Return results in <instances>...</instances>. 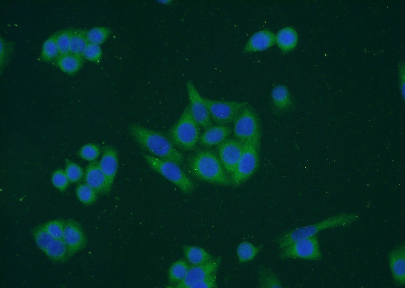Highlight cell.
<instances>
[{"label":"cell","mask_w":405,"mask_h":288,"mask_svg":"<svg viewBox=\"0 0 405 288\" xmlns=\"http://www.w3.org/2000/svg\"><path fill=\"white\" fill-rule=\"evenodd\" d=\"M128 131L139 146L151 156L179 165L183 162V154L161 133L134 124L129 126Z\"/></svg>","instance_id":"cell-1"},{"label":"cell","mask_w":405,"mask_h":288,"mask_svg":"<svg viewBox=\"0 0 405 288\" xmlns=\"http://www.w3.org/2000/svg\"><path fill=\"white\" fill-rule=\"evenodd\" d=\"M190 172L196 178L223 186L231 185L230 176L225 171L218 156L208 150L199 151L188 162Z\"/></svg>","instance_id":"cell-2"},{"label":"cell","mask_w":405,"mask_h":288,"mask_svg":"<svg viewBox=\"0 0 405 288\" xmlns=\"http://www.w3.org/2000/svg\"><path fill=\"white\" fill-rule=\"evenodd\" d=\"M359 218V215L356 214L341 213L317 223L299 227L284 233L277 238L276 242L279 248L282 249L296 241L316 235L322 230L348 226L357 221Z\"/></svg>","instance_id":"cell-3"},{"label":"cell","mask_w":405,"mask_h":288,"mask_svg":"<svg viewBox=\"0 0 405 288\" xmlns=\"http://www.w3.org/2000/svg\"><path fill=\"white\" fill-rule=\"evenodd\" d=\"M199 127L187 105L178 120L170 129L168 138L174 146L184 151L192 150L199 141Z\"/></svg>","instance_id":"cell-4"},{"label":"cell","mask_w":405,"mask_h":288,"mask_svg":"<svg viewBox=\"0 0 405 288\" xmlns=\"http://www.w3.org/2000/svg\"><path fill=\"white\" fill-rule=\"evenodd\" d=\"M235 139L243 144L250 143L260 149L261 130L258 115L249 104L239 113L233 122Z\"/></svg>","instance_id":"cell-5"},{"label":"cell","mask_w":405,"mask_h":288,"mask_svg":"<svg viewBox=\"0 0 405 288\" xmlns=\"http://www.w3.org/2000/svg\"><path fill=\"white\" fill-rule=\"evenodd\" d=\"M143 157L153 170L172 182L184 193L190 194L194 190L195 184L179 164L146 154H143Z\"/></svg>","instance_id":"cell-6"},{"label":"cell","mask_w":405,"mask_h":288,"mask_svg":"<svg viewBox=\"0 0 405 288\" xmlns=\"http://www.w3.org/2000/svg\"><path fill=\"white\" fill-rule=\"evenodd\" d=\"M259 150L253 145L244 144L242 154L230 176L231 184L233 186H239L256 172L259 162Z\"/></svg>","instance_id":"cell-7"},{"label":"cell","mask_w":405,"mask_h":288,"mask_svg":"<svg viewBox=\"0 0 405 288\" xmlns=\"http://www.w3.org/2000/svg\"><path fill=\"white\" fill-rule=\"evenodd\" d=\"M211 119L217 125L233 123L239 113L249 103L245 102L224 101L204 98Z\"/></svg>","instance_id":"cell-8"},{"label":"cell","mask_w":405,"mask_h":288,"mask_svg":"<svg viewBox=\"0 0 405 288\" xmlns=\"http://www.w3.org/2000/svg\"><path fill=\"white\" fill-rule=\"evenodd\" d=\"M279 257L282 259H301L317 261L322 254L318 238L316 235L301 239L281 249Z\"/></svg>","instance_id":"cell-9"},{"label":"cell","mask_w":405,"mask_h":288,"mask_svg":"<svg viewBox=\"0 0 405 288\" xmlns=\"http://www.w3.org/2000/svg\"><path fill=\"white\" fill-rule=\"evenodd\" d=\"M32 234L38 247L52 260L63 262L68 257L67 249L63 239L50 235L44 225L36 227Z\"/></svg>","instance_id":"cell-10"},{"label":"cell","mask_w":405,"mask_h":288,"mask_svg":"<svg viewBox=\"0 0 405 288\" xmlns=\"http://www.w3.org/2000/svg\"><path fill=\"white\" fill-rule=\"evenodd\" d=\"M189 106L191 114L200 127L205 129L212 125L208 109L192 81L189 80L186 84Z\"/></svg>","instance_id":"cell-11"},{"label":"cell","mask_w":405,"mask_h":288,"mask_svg":"<svg viewBox=\"0 0 405 288\" xmlns=\"http://www.w3.org/2000/svg\"><path fill=\"white\" fill-rule=\"evenodd\" d=\"M243 149L244 144L235 138L226 139L218 145V157L228 175L233 172Z\"/></svg>","instance_id":"cell-12"},{"label":"cell","mask_w":405,"mask_h":288,"mask_svg":"<svg viewBox=\"0 0 405 288\" xmlns=\"http://www.w3.org/2000/svg\"><path fill=\"white\" fill-rule=\"evenodd\" d=\"M221 262V258L217 257L205 263L190 266L184 279L173 287L191 288L193 284L216 272Z\"/></svg>","instance_id":"cell-13"},{"label":"cell","mask_w":405,"mask_h":288,"mask_svg":"<svg viewBox=\"0 0 405 288\" xmlns=\"http://www.w3.org/2000/svg\"><path fill=\"white\" fill-rule=\"evenodd\" d=\"M62 239L66 246L68 257L83 249L87 244V238L82 227L72 219L65 221Z\"/></svg>","instance_id":"cell-14"},{"label":"cell","mask_w":405,"mask_h":288,"mask_svg":"<svg viewBox=\"0 0 405 288\" xmlns=\"http://www.w3.org/2000/svg\"><path fill=\"white\" fill-rule=\"evenodd\" d=\"M391 272L394 282L397 285L405 284V246L400 244L388 255Z\"/></svg>","instance_id":"cell-15"},{"label":"cell","mask_w":405,"mask_h":288,"mask_svg":"<svg viewBox=\"0 0 405 288\" xmlns=\"http://www.w3.org/2000/svg\"><path fill=\"white\" fill-rule=\"evenodd\" d=\"M275 44V34L270 30L262 29L253 34L242 49L245 54L266 51Z\"/></svg>","instance_id":"cell-16"},{"label":"cell","mask_w":405,"mask_h":288,"mask_svg":"<svg viewBox=\"0 0 405 288\" xmlns=\"http://www.w3.org/2000/svg\"><path fill=\"white\" fill-rule=\"evenodd\" d=\"M99 165L106 178L107 189L109 192L118 167L117 153L113 147L107 146L104 148Z\"/></svg>","instance_id":"cell-17"},{"label":"cell","mask_w":405,"mask_h":288,"mask_svg":"<svg viewBox=\"0 0 405 288\" xmlns=\"http://www.w3.org/2000/svg\"><path fill=\"white\" fill-rule=\"evenodd\" d=\"M86 183L92 187L97 194H107L106 178L100 167L99 162H91L87 166L85 174Z\"/></svg>","instance_id":"cell-18"},{"label":"cell","mask_w":405,"mask_h":288,"mask_svg":"<svg viewBox=\"0 0 405 288\" xmlns=\"http://www.w3.org/2000/svg\"><path fill=\"white\" fill-rule=\"evenodd\" d=\"M232 129L227 125H216L205 129L200 135L199 142L205 147L218 146L231 134Z\"/></svg>","instance_id":"cell-19"},{"label":"cell","mask_w":405,"mask_h":288,"mask_svg":"<svg viewBox=\"0 0 405 288\" xmlns=\"http://www.w3.org/2000/svg\"><path fill=\"white\" fill-rule=\"evenodd\" d=\"M298 34L292 27L286 26L275 34V44L284 53L293 51L298 42Z\"/></svg>","instance_id":"cell-20"},{"label":"cell","mask_w":405,"mask_h":288,"mask_svg":"<svg viewBox=\"0 0 405 288\" xmlns=\"http://www.w3.org/2000/svg\"><path fill=\"white\" fill-rule=\"evenodd\" d=\"M272 106L277 112H285L293 106V100L287 86L279 84L275 86L271 92Z\"/></svg>","instance_id":"cell-21"},{"label":"cell","mask_w":405,"mask_h":288,"mask_svg":"<svg viewBox=\"0 0 405 288\" xmlns=\"http://www.w3.org/2000/svg\"><path fill=\"white\" fill-rule=\"evenodd\" d=\"M84 60L81 56L69 53L60 55L54 62L56 66L62 72L73 75L82 67Z\"/></svg>","instance_id":"cell-22"},{"label":"cell","mask_w":405,"mask_h":288,"mask_svg":"<svg viewBox=\"0 0 405 288\" xmlns=\"http://www.w3.org/2000/svg\"><path fill=\"white\" fill-rule=\"evenodd\" d=\"M183 251L186 260L191 265L205 263L214 257L204 249L194 246H184Z\"/></svg>","instance_id":"cell-23"},{"label":"cell","mask_w":405,"mask_h":288,"mask_svg":"<svg viewBox=\"0 0 405 288\" xmlns=\"http://www.w3.org/2000/svg\"><path fill=\"white\" fill-rule=\"evenodd\" d=\"M190 265L186 260L181 259L171 265L168 272L170 287H173L184 279L191 266Z\"/></svg>","instance_id":"cell-24"},{"label":"cell","mask_w":405,"mask_h":288,"mask_svg":"<svg viewBox=\"0 0 405 288\" xmlns=\"http://www.w3.org/2000/svg\"><path fill=\"white\" fill-rule=\"evenodd\" d=\"M87 30L73 29L69 53L82 56L88 42L87 39Z\"/></svg>","instance_id":"cell-25"},{"label":"cell","mask_w":405,"mask_h":288,"mask_svg":"<svg viewBox=\"0 0 405 288\" xmlns=\"http://www.w3.org/2000/svg\"><path fill=\"white\" fill-rule=\"evenodd\" d=\"M262 245L256 246L253 244L244 241L237 247L236 252L240 263H245L253 260L262 248Z\"/></svg>","instance_id":"cell-26"},{"label":"cell","mask_w":405,"mask_h":288,"mask_svg":"<svg viewBox=\"0 0 405 288\" xmlns=\"http://www.w3.org/2000/svg\"><path fill=\"white\" fill-rule=\"evenodd\" d=\"M60 55L55 33L49 36L43 43L40 58L44 62H51L55 61Z\"/></svg>","instance_id":"cell-27"},{"label":"cell","mask_w":405,"mask_h":288,"mask_svg":"<svg viewBox=\"0 0 405 288\" xmlns=\"http://www.w3.org/2000/svg\"><path fill=\"white\" fill-rule=\"evenodd\" d=\"M259 285L262 288L282 287V284L277 275L269 268L261 267L259 270Z\"/></svg>","instance_id":"cell-28"},{"label":"cell","mask_w":405,"mask_h":288,"mask_svg":"<svg viewBox=\"0 0 405 288\" xmlns=\"http://www.w3.org/2000/svg\"><path fill=\"white\" fill-rule=\"evenodd\" d=\"M110 28L104 26L93 27L87 31L88 43L101 45L104 43L111 34Z\"/></svg>","instance_id":"cell-29"},{"label":"cell","mask_w":405,"mask_h":288,"mask_svg":"<svg viewBox=\"0 0 405 288\" xmlns=\"http://www.w3.org/2000/svg\"><path fill=\"white\" fill-rule=\"evenodd\" d=\"M76 193L79 200L84 204L90 205L96 200L97 193L86 183L79 184Z\"/></svg>","instance_id":"cell-30"},{"label":"cell","mask_w":405,"mask_h":288,"mask_svg":"<svg viewBox=\"0 0 405 288\" xmlns=\"http://www.w3.org/2000/svg\"><path fill=\"white\" fill-rule=\"evenodd\" d=\"M72 28H68L57 31L56 39L60 55L69 53Z\"/></svg>","instance_id":"cell-31"},{"label":"cell","mask_w":405,"mask_h":288,"mask_svg":"<svg viewBox=\"0 0 405 288\" xmlns=\"http://www.w3.org/2000/svg\"><path fill=\"white\" fill-rule=\"evenodd\" d=\"M0 66L1 72L6 67L14 51V45L1 37L0 39Z\"/></svg>","instance_id":"cell-32"},{"label":"cell","mask_w":405,"mask_h":288,"mask_svg":"<svg viewBox=\"0 0 405 288\" xmlns=\"http://www.w3.org/2000/svg\"><path fill=\"white\" fill-rule=\"evenodd\" d=\"M82 57L91 62L99 64L102 58V50L100 45L88 43Z\"/></svg>","instance_id":"cell-33"},{"label":"cell","mask_w":405,"mask_h":288,"mask_svg":"<svg viewBox=\"0 0 405 288\" xmlns=\"http://www.w3.org/2000/svg\"><path fill=\"white\" fill-rule=\"evenodd\" d=\"M65 164V171L69 182L75 183L79 181L84 175L82 167L69 160L66 161Z\"/></svg>","instance_id":"cell-34"},{"label":"cell","mask_w":405,"mask_h":288,"mask_svg":"<svg viewBox=\"0 0 405 288\" xmlns=\"http://www.w3.org/2000/svg\"><path fill=\"white\" fill-rule=\"evenodd\" d=\"M64 222L65 221L63 220H54L45 223L44 226L47 232L52 237L62 239Z\"/></svg>","instance_id":"cell-35"},{"label":"cell","mask_w":405,"mask_h":288,"mask_svg":"<svg viewBox=\"0 0 405 288\" xmlns=\"http://www.w3.org/2000/svg\"><path fill=\"white\" fill-rule=\"evenodd\" d=\"M100 152V149L97 145L88 143L80 149L79 155L83 159L92 162L99 157Z\"/></svg>","instance_id":"cell-36"},{"label":"cell","mask_w":405,"mask_h":288,"mask_svg":"<svg viewBox=\"0 0 405 288\" xmlns=\"http://www.w3.org/2000/svg\"><path fill=\"white\" fill-rule=\"evenodd\" d=\"M52 182L53 185L61 191H65L69 183L65 171L61 169L54 171L52 176Z\"/></svg>","instance_id":"cell-37"},{"label":"cell","mask_w":405,"mask_h":288,"mask_svg":"<svg viewBox=\"0 0 405 288\" xmlns=\"http://www.w3.org/2000/svg\"><path fill=\"white\" fill-rule=\"evenodd\" d=\"M217 284L216 272L206 277L204 279L193 284L191 288H216Z\"/></svg>","instance_id":"cell-38"},{"label":"cell","mask_w":405,"mask_h":288,"mask_svg":"<svg viewBox=\"0 0 405 288\" xmlns=\"http://www.w3.org/2000/svg\"><path fill=\"white\" fill-rule=\"evenodd\" d=\"M159 2L164 5H169L172 2L171 1H159Z\"/></svg>","instance_id":"cell-39"}]
</instances>
